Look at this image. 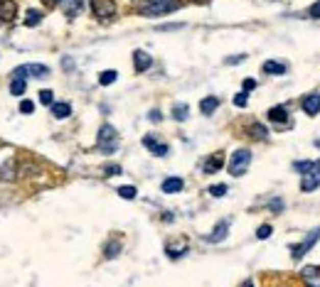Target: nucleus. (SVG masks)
<instances>
[{
	"label": "nucleus",
	"mask_w": 320,
	"mask_h": 287,
	"mask_svg": "<svg viewBox=\"0 0 320 287\" xmlns=\"http://www.w3.org/2000/svg\"><path fill=\"white\" fill-rule=\"evenodd\" d=\"M180 8H182L180 0H145L140 5V15L143 17H163V15L180 10Z\"/></svg>",
	"instance_id": "obj_1"
},
{
	"label": "nucleus",
	"mask_w": 320,
	"mask_h": 287,
	"mask_svg": "<svg viewBox=\"0 0 320 287\" xmlns=\"http://www.w3.org/2000/svg\"><path fill=\"white\" fill-rule=\"evenodd\" d=\"M96 150L104 152V155H113V152L118 150V133H116V128L113 125H101V130H99V137H96Z\"/></svg>",
	"instance_id": "obj_2"
},
{
	"label": "nucleus",
	"mask_w": 320,
	"mask_h": 287,
	"mask_svg": "<svg viewBox=\"0 0 320 287\" xmlns=\"http://www.w3.org/2000/svg\"><path fill=\"white\" fill-rule=\"evenodd\" d=\"M249 164H251V150L241 148V150H237L232 155V160H229V175H232V177H241V175L249 169Z\"/></svg>",
	"instance_id": "obj_3"
},
{
	"label": "nucleus",
	"mask_w": 320,
	"mask_h": 287,
	"mask_svg": "<svg viewBox=\"0 0 320 287\" xmlns=\"http://www.w3.org/2000/svg\"><path fill=\"white\" fill-rule=\"evenodd\" d=\"M47 74H50V69L44 67V64H22V67H15L13 79H25V81H28L30 76H35V79H44Z\"/></svg>",
	"instance_id": "obj_4"
},
{
	"label": "nucleus",
	"mask_w": 320,
	"mask_h": 287,
	"mask_svg": "<svg viewBox=\"0 0 320 287\" xmlns=\"http://www.w3.org/2000/svg\"><path fill=\"white\" fill-rule=\"evenodd\" d=\"M91 13L96 15L101 22H106L116 15V3L113 0H91Z\"/></svg>",
	"instance_id": "obj_5"
},
{
	"label": "nucleus",
	"mask_w": 320,
	"mask_h": 287,
	"mask_svg": "<svg viewBox=\"0 0 320 287\" xmlns=\"http://www.w3.org/2000/svg\"><path fill=\"white\" fill-rule=\"evenodd\" d=\"M318 241H320V228H315L313 233H308L303 243H296V246H291V248H293V250H291L293 260H301V258H303V255L308 253V250H313V246H315Z\"/></svg>",
	"instance_id": "obj_6"
},
{
	"label": "nucleus",
	"mask_w": 320,
	"mask_h": 287,
	"mask_svg": "<svg viewBox=\"0 0 320 287\" xmlns=\"http://www.w3.org/2000/svg\"><path fill=\"white\" fill-rule=\"evenodd\" d=\"M320 187V164L303 172V179H301V189L303 191H315Z\"/></svg>",
	"instance_id": "obj_7"
},
{
	"label": "nucleus",
	"mask_w": 320,
	"mask_h": 287,
	"mask_svg": "<svg viewBox=\"0 0 320 287\" xmlns=\"http://www.w3.org/2000/svg\"><path fill=\"white\" fill-rule=\"evenodd\" d=\"M301 280L306 287H320V265H306L301 270Z\"/></svg>",
	"instance_id": "obj_8"
},
{
	"label": "nucleus",
	"mask_w": 320,
	"mask_h": 287,
	"mask_svg": "<svg viewBox=\"0 0 320 287\" xmlns=\"http://www.w3.org/2000/svg\"><path fill=\"white\" fill-rule=\"evenodd\" d=\"M17 17V3L15 0H0V22H13Z\"/></svg>",
	"instance_id": "obj_9"
},
{
	"label": "nucleus",
	"mask_w": 320,
	"mask_h": 287,
	"mask_svg": "<svg viewBox=\"0 0 320 287\" xmlns=\"http://www.w3.org/2000/svg\"><path fill=\"white\" fill-rule=\"evenodd\" d=\"M151 64H153V56L148 54V52H143V49H136V52H133V67H136V71H138V74L148 71V69H151Z\"/></svg>",
	"instance_id": "obj_10"
},
{
	"label": "nucleus",
	"mask_w": 320,
	"mask_h": 287,
	"mask_svg": "<svg viewBox=\"0 0 320 287\" xmlns=\"http://www.w3.org/2000/svg\"><path fill=\"white\" fill-rule=\"evenodd\" d=\"M224 167V152H214V155H209L205 164H202V169L207 172V175H214V172H219Z\"/></svg>",
	"instance_id": "obj_11"
},
{
	"label": "nucleus",
	"mask_w": 320,
	"mask_h": 287,
	"mask_svg": "<svg viewBox=\"0 0 320 287\" xmlns=\"http://www.w3.org/2000/svg\"><path fill=\"white\" fill-rule=\"evenodd\" d=\"M143 145L153 152L155 157H165V155H167V145H165V142H158V137H155V135H145V137H143Z\"/></svg>",
	"instance_id": "obj_12"
},
{
	"label": "nucleus",
	"mask_w": 320,
	"mask_h": 287,
	"mask_svg": "<svg viewBox=\"0 0 320 287\" xmlns=\"http://www.w3.org/2000/svg\"><path fill=\"white\" fill-rule=\"evenodd\" d=\"M301 106H303V110H306L308 116H318V113H320V94H308V96H303Z\"/></svg>",
	"instance_id": "obj_13"
},
{
	"label": "nucleus",
	"mask_w": 320,
	"mask_h": 287,
	"mask_svg": "<svg viewBox=\"0 0 320 287\" xmlns=\"http://www.w3.org/2000/svg\"><path fill=\"white\" fill-rule=\"evenodd\" d=\"M227 233H229V221L224 219V221H219V223L214 226V231L207 236V241L209 243H222L224 238H227Z\"/></svg>",
	"instance_id": "obj_14"
},
{
	"label": "nucleus",
	"mask_w": 320,
	"mask_h": 287,
	"mask_svg": "<svg viewBox=\"0 0 320 287\" xmlns=\"http://www.w3.org/2000/svg\"><path fill=\"white\" fill-rule=\"evenodd\" d=\"M0 179H3V182H15V179H17V164H15V160H5V162H3V167H0Z\"/></svg>",
	"instance_id": "obj_15"
},
{
	"label": "nucleus",
	"mask_w": 320,
	"mask_h": 287,
	"mask_svg": "<svg viewBox=\"0 0 320 287\" xmlns=\"http://www.w3.org/2000/svg\"><path fill=\"white\" fill-rule=\"evenodd\" d=\"M268 121L271 123H279V125H283V123H288V110L283 108V106H274V108H268Z\"/></svg>",
	"instance_id": "obj_16"
},
{
	"label": "nucleus",
	"mask_w": 320,
	"mask_h": 287,
	"mask_svg": "<svg viewBox=\"0 0 320 287\" xmlns=\"http://www.w3.org/2000/svg\"><path fill=\"white\" fill-rule=\"evenodd\" d=\"M52 116H55L57 121H64V118L71 116V106L67 101H57V103H52Z\"/></svg>",
	"instance_id": "obj_17"
},
{
	"label": "nucleus",
	"mask_w": 320,
	"mask_h": 287,
	"mask_svg": "<svg viewBox=\"0 0 320 287\" xmlns=\"http://www.w3.org/2000/svg\"><path fill=\"white\" fill-rule=\"evenodd\" d=\"M217 108H219V98H217V96H205V98L200 101V110H202L205 116H212Z\"/></svg>",
	"instance_id": "obj_18"
},
{
	"label": "nucleus",
	"mask_w": 320,
	"mask_h": 287,
	"mask_svg": "<svg viewBox=\"0 0 320 287\" xmlns=\"http://www.w3.org/2000/svg\"><path fill=\"white\" fill-rule=\"evenodd\" d=\"M264 71L266 74H274V76H283L286 74V64L276 62V59H268V62H264Z\"/></svg>",
	"instance_id": "obj_19"
},
{
	"label": "nucleus",
	"mask_w": 320,
	"mask_h": 287,
	"mask_svg": "<svg viewBox=\"0 0 320 287\" xmlns=\"http://www.w3.org/2000/svg\"><path fill=\"white\" fill-rule=\"evenodd\" d=\"M182 187H185V182L180 177H167L163 182V191L165 194H178V191H182Z\"/></svg>",
	"instance_id": "obj_20"
},
{
	"label": "nucleus",
	"mask_w": 320,
	"mask_h": 287,
	"mask_svg": "<svg viewBox=\"0 0 320 287\" xmlns=\"http://www.w3.org/2000/svg\"><path fill=\"white\" fill-rule=\"evenodd\" d=\"M62 8H64V13L69 15V17H77V15L82 13L84 0H62Z\"/></svg>",
	"instance_id": "obj_21"
},
{
	"label": "nucleus",
	"mask_w": 320,
	"mask_h": 287,
	"mask_svg": "<svg viewBox=\"0 0 320 287\" xmlns=\"http://www.w3.org/2000/svg\"><path fill=\"white\" fill-rule=\"evenodd\" d=\"M165 253H167V258H173V260H178L180 255H185L187 253V241H180V243H170V246L165 248Z\"/></svg>",
	"instance_id": "obj_22"
},
{
	"label": "nucleus",
	"mask_w": 320,
	"mask_h": 287,
	"mask_svg": "<svg viewBox=\"0 0 320 287\" xmlns=\"http://www.w3.org/2000/svg\"><path fill=\"white\" fill-rule=\"evenodd\" d=\"M121 241H118V238H113V241H109V243H106V246H104V255H106V258L111 260V258H118V255H121Z\"/></svg>",
	"instance_id": "obj_23"
},
{
	"label": "nucleus",
	"mask_w": 320,
	"mask_h": 287,
	"mask_svg": "<svg viewBox=\"0 0 320 287\" xmlns=\"http://www.w3.org/2000/svg\"><path fill=\"white\" fill-rule=\"evenodd\" d=\"M40 22H42L40 10H28V15H25V27H37Z\"/></svg>",
	"instance_id": "obj_24"
},
{
	"label": "nucleus",
	"mask_w": 320,
	"mask_h": 287,
	"mask_svg": "<svg viewBox=\"0 0 320 287\" xmlns=\"http://www.w3.org/2000/svg\"><path fill=\"white\" fill-rule=\"evenodd\" d=\"M116 79H118V74H116L113 69H106V71H101V76H99V83H101V86H111Z\"/></svg>",
	"instance_id": "obj_25"
},
{
	"label": "nucleus",
	"mask_w": 320,
	"mask_h": 287,
	"mask_svg": "<svg viewBox=\"0 0 320 287\" xmlns=\"http://www.w3.org/2000/svg\"><path fill=\"white\" fill-rule=\"evenodd\" d=\"M25 89H28V81H25V79H13V81H10V94L13 96H22Z\"/></svg>",
	"instance_id": "obj_26"
},
{
	"label": "nucleus",
	"mask_w": 320,
	"mask_h": 287,
	"mask_svg": "<svg viewBox=\"0 0 320 287\" xmlns=\"http://www.w3.org/2000/svg\"><path fill=\"white\" fill-rule=\"evenodd\" d=\"M249 135L256 140H266V128L261 123H251L249 125Z\"/></svg>",
	"instance_id": "obj_27"
},
{
	"label": "nucleus",
	"mask_w": 320,
	"mask_h": 287,
	"mask_svg": "<svg viewBox=\"0 0 320 287\" xmlns=\"http://www.w3.org/2000/svg\"><path fill=\"white\" fill-rule=\"evenodd\" d=\"M187 106H185V103H178V106H175V108H173V118H175V121H187V116H190V113H187Z\"/></svg>",
	"instance_id": "obj_28"
},
{
	"label": "nucleus",
	"mask_w": 320,
	"mask_h": 287,
	"mask_svg": "<svg viewBox=\"0 0 320 287\" xmlns=\"http://www.w3.org/2000/svg\"><path fill=\"white\" fill-rule=\"evenodd\" d=\"M136 194H138V189H136V187H131V184L118 187V196H121V199H136Z\"/></svg>",
	"instance_id": "obj_29"
},
{
	"label": "nucleus",
	"mask_w": 320,
	"mask_h": 287,
	"mask_svg": "<svg viewBox=\"0 0 320 287\" xmlns=\"http://www.w3.org/2000/svg\"><path fill=\"white\" fill-rule=\"evenodd\" d=\"M40 103H44V106H52V103H55V94H52L50 89H42V91H40Z\"/></svg>",
	"instance_id": "obj_30"
},
{
	"label": "nucleus",
	"mask_w": 320,
	"mask_h": 287,
	"mask_svg": "<svg viewBox=\"0 0 320 287\" xmlns=\"http://www.w3.org/2000/svg\"><path fill=\"white\" fill-rule=\"evenodd\" d=\"M320 162H315V160H313V162H293V169H298V172H308V169H313V167H318Z\"/></svg>",
	"instance_id": "obj_31"
},
{
	"label": "nucleus",
	"mask_w": 320,
	"mask_h": 287,
	"mask_svg": "<svg viewBox=\"0 0 320 287\" xmlns=\"http://www.w3.org/2000/svg\"><path fill=\"white\" fill-rule=\"evenodd\" d=\"M271 233H274V228H271L268 223H264V226H259V231H256V238H259V241H266V238H268Z\"/></svg>",
	"instance_id": "obj_32"
},
{
	"label": "nucleus",
	"mask_w": 320,
	"mask_h": 287,
	"mask_svg": "<svg viewBox=\"0 0 320 287\" xmlns=\"http://www.w3.org/2000/svg\"><path fill=\"white\" fill-rule=\"evenodd\" d=\"M247 101H249V94H247V91H241V94L234 96V106H237V108H244Z\"/></svg>",
	"instance_id": "obj_33"
},
{
	"label": "nucleus",
	"mask_w": 320,
	"mask_h": 287,
	"mask_svg": "<svg viewBox=\"0 0 320 287\" xmlns=\"http://www.w3.org/2000/svg\"><path fill=\"white\" fill-rule=\"evenodd\" d=\"M209 194H212V196H224V194H227V184H212V187H209Z\"/></svg>",
	"instance_id": "obj_34"
},
{
	"label": "nucleus",
	"mask_w": 320,
	"mask_h": 287,
	"mask_svg": "<svg viewBox=\"0 0 320 287\" xmlns=\"http://www.w3.org/2000/svg\"><path fill=\"white\" fill-rule=\"evenodd\" d=\"M308 15H310V17H315V20H320V0H315V3L308 8Z\"/></svg>",
	"instance_id": "obj_35"
},
{
	"label": "nucleus",
	"mask_w": 320,
	"mask_h": 287,
	"mask_svg": "<svg viewBox=\"0 0 320 287\" xmlns=\"http://www.w3.org/2000/svg\"><path fill=\"white\" fill-rule=\"evenodd\" d=\"M32 110H35V103H32V101H22V103H20V113H25V116H30Z\"/></svg>",
	"instance_id": "obj_36"
},
{
	"label": "nucleus",
	"mask_w": 320,
	"mask_h": 287,
	"mask_svg": "<svg viewBox=\"0 0 320 287\" xmlns=\"http://www.w3.org/2000/svg\"><path fill=\"white\" fill-rule=\"evenodd\" d=\"M104 172H106L109 177H111V175H121V167H118V164H106Z\"/></svg>",
	"instance_id": "obj_37"
},
{
	"label": "nucleus",
	"mask_w": 320,
	"mask_h": 287,
	"mask_svg": "<svg viewBox=\"0 0 320 287\" xmlns=\"http://www.w3.org/2000/svg\"><path fill=\"white\" fill-rule=\"evenodd\" d=\"M241 86H244V91H247V94H251V91L256 89V81H254V79H244V83H241Z\"/></svg>",
	"instance_id": "obj_38"
},
{
	"label": "nucleus",
	"mask_w": 320,
	"mask_h": 287,
	"mask_svg": "<svg viewBox=\"0 0 320 287\" xmlns=\"http://www.w3.org/2000/svg\"><path fill=\"white\" fill-rule=\"evenodd\" d=\"M268 209H271V211H276V214H279L281 209H283V202H281V199H274V202H271V204H268Z\"/></svg>",
	"instance_id": "obj_39"
},
{
	"label": "nucleus",
	"mask_w": 320,
	"mask_h": 287,
	"mask_svg": "<svg viewBox=\"0 0 320 287\" xmlns=\"http://www.w3.org/2000/svg\"><path fill=\"white\" fill-rule=\"evenodd\" d=\"M247 56L244 54H239V56H227V64H239V62H244Z\"/></svg>",
	"instance_id": "obj_40"
},
{
	"label": "nucleus",
	"mask_w": 320,
	"mask_h": 287,
	"mask_svg": "<svg viewBox=\"0 0 320 287\" xmlns=\"http://www.w3.org/2000/svg\"><path fill=\"white\" fill-rule=\"evenodd\" d=\"M62 67H64V69H71V67H74V62H71V59H67V56H64V59H62Z\"/></svg>",
	"instance_id": "obj_41"
},
{
	"label": "nucleus",
	"mask_w": 320,
	"mask_h": 287,
	"mask_svg": "<svg viewBox=\"0 0 320 287\" xmlns=\"http://www.w3.org/2000/svg\"><path fill=\"white\" fill-rule=\"evenodd\" d=\"M42 3H44V5H47V8H55V5H59V3H62V0H42Z\"/></svg>",
	"instance_id": "obj_42"
},
{
	"label": "nucleus",
	"mask_w": 320,
	"mask_h": 287,
	"mask_svg": "<svg viewBox=\"0 0 320 287\" xmlns=\"http://www.w3.org/2000/svg\"><path fill=\"white\" fill-rule=\"evenodd\" d=\"M148 118H151V121H155V123H158V121H160V113H158V110H151V116H148Z\"/></svg>",
	"instance_id": "obj_43"
},
{
	"label": "nucleus",
	"mask_w": 320,
	"mask_h": 287,
	"mask_svg": "<svg viewBox=\"0 0 320 287\" xmlns=\"http://www.w3.org/2000/svg\"><path fill=\"white\" fill-rule=\"evenodd\" d=\"M241 287H254V280H247V282H241Z\"/></svg>",
	"instance_id": "obj_44"
}]
</instances>
